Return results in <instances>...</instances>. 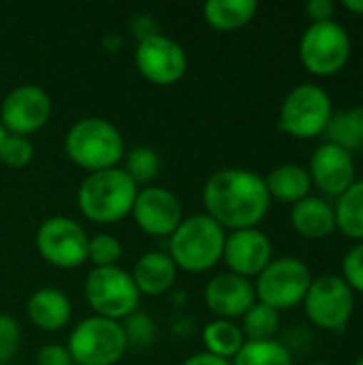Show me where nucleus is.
Wrapping results in <instances>:
<instances>
[{
    "label": "nucleus",
    "mask_w": 363,
    "mask_h": 365,
    "mask_svg": "<svg viewBox=\"0 0 363 365\" xmlns=\"http://www.w3.org/2000/svg\"><path fill=\"white\" fill-rule=\"evenodd\" d=\"M351 58V36L336 19L310 24L300 38V60L317 77L340 73Z\"/></svg>",
    "instance_id": "9"
},
{
    "label": "nucleus",
    "mask_w": 363,
    "mask_h": 365,
    "mask_svg": "<svg viewBox=\"0 0 363 365\" xmlns=\"http://www.w3.org/2000/svg\"><path fill=\"white\" fill-rule=\"evenodd\" d=\"M263 180H265L270 199H278L291 205L310 197V190H312V180L308 175V169L295 163H285V165L274 167Z\"/></svg>",
    "instance_id": "21"
},
{
    "label": "nucleus",
    "mask_w": 363,
    "mask_h": 365,
    "mask_svg": "<svg viewBox=\"0 0 363 365\" xmlns=\"http://www.w3.org/2000/svg\"><path fill=\"white\" fill-rule=\"evenodd\" d=\"M21 342V329L9 314H0V365L13 359Z\"/></svg>",
    "instance_id": "33"
},
{
    "label": "nucleus",
    "mask_w": 363,
    "mask_h": 365,
    "mask_svg": "<svg viewBox=\"0 0 363 365\" xmlns=\"http://www.w3.org/2000/svg\"><path fill=\"white\" fill-rule=\"evenodd\" d=\"M257 302L255 284L237 274H218L205 287V304L216 319H242Z\"/></svg>",
    "instance_id": "17"
},
{
    "label": "nucleus",
    "mask_w": 363,
    "mask_h": 365,
    "mask_svg": "<svg viewBox=\"0 0 363 365\" xmlns=\"http://www.w3.org/2000/svg\"><path fill=\"white\" fill-rule=\"evenodd\" d=\"M304 310L312 325L325 331H344L355 312V293L342 280V276H319L312 280Z\"/></svg>",
    "instance_id": "10"
},
{
    "label": "nucleus",
    "mask_w": 363,
    "mask_h": 365,
    "mask_svg": "<svg viewBox=\"0 0 363 365\" xmlns=\"http://www.w3.org/2000/svg\"><path fill=\"white\" fill-rule=\"evenodd\" d=\"M308 175L312 180V186L338 199L357 180V167L351 152L325 141L315 150Z\"/></svg>",
    "instance_id": "16"
},
{
    "label": "nucleus",
    "mask_w": 363,
    "mask_h": 365,
    "mask_svg": "<svg viewBox=\"0 0 363 365\" xmlns=\"http://www.w3.org/2000/svg\"><path fill=\"white\" fill-rule=\"evenodd\" d=\"M73 365H77V364H73Z\"/></svg>",
    "instance_id": "41"
},
{
    "label": "nucleus",
    "mask_w": 363,
    "mask_h": 365,
    "mask_svg": "<svg viewBox=\"0 0 363 365\" xmlns=\"http://www.w3.org/2000/svg\"><path fill=\"white\" fill-rule=\"evenodd\" d=\"M139 186L122 167L94 171L83 178L77 190L79 212L96 225H113L131 214Z\"/></svg>",
    "instance_id": "2"
},
{
    "label": "nucleus",
    "mask_w": 363,
    "mask_h": 365,
    "mask_svg": "<svg viewBox=\"0 0 363 365\" xmlns=\"http://www.w3.org/2000/svg\"><path fill=\"white\" fill-rule=\"evenodd\" d=\"M32 158H34V143L28 137L6 133L0 145V163L11 169H24L32 163Z\"/></svg>",
    "instance_id": "30"
},
{
    "label": "nucleus",
    "mask_w": 363,
    "mask_h": 365,
    "mask_svg": "<svg viewBox=\"0 0 363 365\" xmlns=\"http://www.w3.org/2000/svg\"><path fill=\"white\" fill-rule=\"evenodd\" d=\"M88 233L68 216H49L36 229V250L53 267L73 269L88 261Z\"/></svg>",
    "instance_id": "11"
},
{
    "label": "nucleus",
    "mask_w": 363,
    "mask_h": 365,
    "mask_svg": "<svg viewBox=\"0 0 363 365\" xmlns=\"http://www.w3.org/2000/svg\"><path fill=\"white\" fill-rule=\"evenodd\" d=\"M342 280L353 293L363 295V242L355 244L342 259Z\"/></svg>",
    "instance_id": "32"
},
{
    "label": "nucleus",
    "mask_w": 363,
    "mask_h": 365,
    "mask_svg": "<svg viewBox=\"0 0 363 365\" xmlns=\"http://www.w3.org/2000/svg\"><path fill=\"white\" fill-rule=\"evenodd\" d=\"M306 13L312 24H323V21H334L336 4L332 0H310L306 4Z\"/></svg>",
    "instance_id": "35"
},
{
    "label": "nucleus",
    "mask_w": 363,
    "mask_h": 365,
    "mask_svg": "<svg viewBox=\"0 0 363 365\" xmlns=\"http://www.w3.org/2000/svg\"><path fill=\"white\" fill-rule=\"evenodd\" d=\"M308 365H329V364H323V361H315V364H308Z\"/></svg>",
    "instance_id": "40"
},
{
    "label": "nucleus",
    "mask_w": 363,
    "mask_h": 365,
    "mask_svg": "<svg viewBox=\"0 0 363 365\" xmlns=\"http://www.w3.org/2000/svg\"><path fill=\"white\" fill-rule=\"evenodd\" d=\"M310 267L295 257L272 259V263L257 276V302L274 308L276 312L300 306L312 284Z\"/></svg>",
    "instance_id": "8"
},
{
    "label": "nucleus",
    "mask_w": 363,
    "mask_h": 365,
    "mask_svg": "<svg viewBox=\"0 0 363 365\" xmlns=\"http://www.w3.org/2000/svg\"><path fill=\"white\" fill-rule=\"evenodd\" d=\"M291 227L306 240H325L336 231L334 205L323 197H306L291 207Z\"/></svg>",
    "instance_id": "19"
},
{
    "label": "nucleus",
    "mask_w": 363,
    "mask_h": 365,
    "mask_svg": "<svg viewBox=\"0 0 363 365\" xmlns=\"http://www.w3.org/2000/svg\"><path fill=\"white\" fill-rule=\"evenodd\" d=\"M122 329L126 334V342L135 344V346H148L154 340V334H156L154 321L148 314L139 312V310L133 312L128 319H124Z\"/></svg>",
    "instance_id": "31"
},
{
    "label": "nucleus",
    "mask_w": 363,
    "mask_h": 365,
    "mask_svg": "<svg viewBox=\"0 0 363 365\" xmlns=\"http://www.w3.org/2000/svg\"><path fill=\"white\" fill-rule=\"evenodd\" d=\"M26 312L30 323L41 331H60L62 327L68 325L73 306L71 299L60 289L45 287L30 295Z\"/></svg>",
    "instance_id": "20"
},
{
    "label": "nucleus",
    "mask_w": 363,
    "mask_h": 365,
    "mask_svg": "<svg viewBox=\"0 0 363 365\" xmlns=\"http://www.w3.org/2000/svg\"><path fill=\"white\" fill-rule=\"evenodd\" d=\"M257 11L255 0H210L203 4V19L216 30L231 32L250 24Z\"/></svg>",
    "instance_id": "22"
},
{
    "label": "nucleus",
    "mask_w": 363,
    "mask_h": 365,
    "mask_svg": "<svg viewBox=\"0 0 363 365\" xmlns=\"http://www.w3.org/2000/svg\"><path fill=\"white\" fill-rule=\"evenodd\" d=\"M182 365H233L229 359H220V357H214V355H210V353H197V355H193V357H188L186 361Z\"/></svg>",
    "instance_id": "36"
},
{
    "label": "nucleus",
    "mask_w": 363,
    "mask_h": 365,
    "mask_svg": "<svg viewBox=\"0 0 363 365\" xmlns=\"http://www.w3.org/2000/svg\"><path fill=\"white\" fill-rule=\"evenodd\" d=\"M126 156V165L124 171L131 175V180L139 186V184H150L158 171H160V156L154 148L148 145H137L133 148Z\"/></svg>",
    "instance_id": "28"
},
{
    "label": "nucleus",
    "mask_w": 363,
    "mask_h": 365,
    "mask_svg": "<svg viewBox=\"0 0 363 365\" xmlns=\"http://www.w3.org/2000/svg\"><path fill=\"white\" fill-rule=\"evenodd\" d=\"M342 6H344L347 11L355 13V15H363V0H344Z\"/></svg>",
    "instance_id": "37"
},
{
    "label": "nucleus",
    "mask_w": 363,
    "mask_h": 365,
    "mask_svg": "<svg viewBox=\"0 0 363 365\" xmlns=\"http://www.w3.org/2000/svg\"><path fill=\"white\" fill-rule=\"evenodd\" d=\"M137 227L154 237H169L182 222L180 199L163 186H145L131 210Z\"/></svg>",
    "instance_id": "14"
},
{
    "label": "nucleus",
    "mask_w": 363,
    "mask_h": 365,
    "mask_svg": "<svg viewBox=\"0 0 363 365\" xmlns=\"http://www.w3.org/2000/svg\"><path fill=\"white\" fill-rule=\"evenodd\" d=\"M64 152L71 163L90 173L118 167L126 154L122 133L109 120L96 115L81 118L68 128Z\"/></svg>",
    "instance_id": "3"
},
{
    "label": "nucleus",
    "mask_w": 363,
    "mask_h": 365,
    "mask_svg": "<svg viewBox=\"0 0 363 365\" xmlns=\"http://www.w3.org/2000/svg\"><path fill=\"white\" fill-rule=\"evenodd\" d=\"M36 365H73V357L62 344H45L36 353Z\"/></svg>",
    "instance_id": "34"
},
{
    "label": "nucleus",
    "mask_w": 363,
    "mask_h": 365,
    "mask_svg": "<svg viewBox=\"0 0 363 365\" xmlns=\"http://www.w3.org/2000/svg\"><path fill=\"white\" fill-rule=\"evenodd\" d=\"M325 139L353 154V150L363 148V105L353 109L336 111L325 128Z\"/></svg>",
    "instance_id": "24"
},
{
    "label": "nucleus",
    "mask_w": 363,
    "mask_h": 365,
    "mask_svg": "<svg viewBox=\"0 0 363 365\" xmlns=\"http://www.w3.org/2000/svg\"><path fill=\"white\" fill-rule=\"evenodd\" d=\"M233 365H293L289 349L278 340L244 342L240 353L231 359Z\"/></svg>",
    "instance_id": "27"
},
{
    "label": "nucleus",
    "mask_w": 363,
    "mask_h": 365,
    "mask_svg": "<svg viewBox=\"0 0 363 365\" xmlns=\"http://www.w3.org/2000/svg\"><path fill=\"white\" fill-rule=\"evenodd\" d=\"M272 242L259 229H240L231 231L225 240L223 261L231 274L242 278H257L272 263Z\"/></svg>",
    "instance_id": "15"
},
{
    "label": "nucleus",
    "mask_w": 363,
    "mask_h": 365,
    "mask_svg": "<svg viewBox=\"0 0 363 365\" xmlns=\"http://www.w3.org/2000/svg\"><path fill=\"white\" fill-rule=\"evenodd\" d=\"M242 334L246 342H263V340H276L278 327H280V312L274 308L255 302V306L242 317Z\"/></svg>",
    "instance_id": "26"
},
{
    "label": "nucleus",
    "mask_w": 363,
    "mask_h": 365,
    "mask_svg": "<svg viewBox=\"0 0 363 365\" xmlns=\"http://www.w3.org/2000/svg\"><path fill=\"white\" fill-rule=\"evenodd\" d=\"M227 233L208 214L182 218L180 227L169 235V257L178 269L203 274L223 261Z\"/></svg>",
    "instance_id": "4"
},
{
    "label": "nucleus",
    "mask_w": 363,
    "mask_h": 365,
    "mask_svg": "<svg viewBox=\"0 0 363 365\" xmlns=\"http://www.w3.org/2000/svg\"><path fill=\"white\" fill-rule=\"evenodd\" d=\"M51 118L49 94L34 83L13 88L0 105V124L9 135L28 137L39 133Z\"/></svg>",
    "instance_id": "13"
},
{
    "label": "nucleus",
    "mask_w": 363,
    "mask_h": 365,
    "mask_svg": "<svg viewBox=\"0 0 363 365\" xmlns=\"http://www.w3.org/2000/svg\"><path fill=\"white\" fill-rule=\"evenodd\" d=\"M68 353L77 365H116L126 353L128 342L122 323L103 317H88L68 336Z\"/></svg>",
    "instance_id": "6"
},
{
    "label": "nucleus",
    "mask_w": 363,
    "mask_h": 365,
    "mask_svg": "<svg viewBox=\"0 0 363 365\" xmlns=\"http://www.w3.org/2000/svg\"><path fill=\"white\" fill-rule=\"evenodd\" d=\"M131 276L139 295L158 297V295H165L175 284L178 267L167 252L150 250L143 257H139Z\"/></svg>",
    "instance_id": "18"
},
{
    "label": "nucleus",
    "mask_w": 363,
    "mask_h": 365,
    "mask_svg": "<svg viewBox=\"0 0 363 365\" xmlns=\"http://www.w3.org/2000/svg\"><path fill=\"white\" fill-rule=\"evenodd\" d=\"M334 115V103L325 88L317 83L295 86L282 101L278 126L293 139H315L325 133Z\"/></svg>",
    "instance_id": "5"
},
{
    "label": "nucleus",
    "mask_w": 363,
    "mask_h": 365,
    "mask_svg": "<svg viewBox=\"0 0 363 365\" xmlns=\"http://www.w3.org/2000/svg\"><path fill=\"white\" fill-rule=\"evenodd\" d=\"M353 365H363V355H362V357H357V361H355Z\"/></svg>",
    "instance_id": "39"
},
{
    "label": "nucleus",
    "mask_w": 363,
    "mask_h": 365,
    "mask_svg": "<svg viewBox=\"0 0 363 365\" xmlns=\"http://www.w3.org/2000/svg\"><path fill=\"white\" fill-rule=\"evenodd\" d=\"M201 340H203L205 353L220 357V359H229V361L240 353V349L246 342L242 327L235 321H227V319H216L208 323L201 331Z\"/></svg>",
    "instance_id": "23"
},
{
    "label": "nucleus",
    "mask_w": 363,
    "mask_h": 365,
    "mask_svg": "<svg viewBox=\"0 0 363 365\" xmlns=\"http://www.w3.org/2000/svg\"><path fill=\"white\" fill-rule=\"evenodd\" d=\"M135 66L150 83L173 86L186 75L188 58L178 41L158 32H150L143 34L135 47Z\"/></svg>",
    "instance_id": "12"
},
{
    "label": "nucleus",
    "mask_w": 363,
    "mask_h": 365,
    "mask_svg": "<svg viewBox=\"0 0 363 365\" xmlns=\"http://www.w3.org/2000/svg\"><path fill=\"white\" fill-rule=\"evenodd\" d=\"M4 137H6V130H4V126L0 124V145H2V141H4Z\"/></svg>",
    "instance_id": "38"
},
{
    "label": "nucleus",
    "mask_w": 363,
    "mask_h": 365,
    "mask_svg": "<svg viewBox=\"0 0 363 365\" xmlns=\"http://www.w3.org/2000/svg\"><path fill=\"white\" fill-rule=\"evenodd\" d=\"M270 203L265 180L250 169H218L203 186L205 214L225 231L259 227L270 212Z\"/></svg>",
    "instance_id": "1"
},
{
    "label": "nucleus",
    "mask_w": 363,
    "mask_h": 365,
    "mask_svg": "<svg viewBox=\"0 0 363 365\" xmlns=\"http://www.w3.org/2000/svg\"><path fill=\"white\" fill-rule=\"evenodd\" d=\"M86 299L96 317L109 321H124L139 310V291L133 276L122 267H92L83 284Z\"/></svg>",
    "instance_id": "7"
},
{
    "label": "nucleus",
    "mask_w": 363,
    "mask_h": 365,
    "mask_svg": "<svg viewBox=\"0 0 363 365\" xmlns=\"http://www.w3.org/2000/svg\"><path fill=\"white\" fill-rule=\"evenodd\" d=\"M336 229L347 237L363 242V180H355L336 201Z\"/></svg>",
    "instance_id": "25"
},
{
    "label": "nucleus",
    "mask_w": 363,
    "mask_h": 365,
    "mask_svg": "<svg viewBox=\"0 0 363 365\" xmlns=\"http://www.w3.org/2000/svg\"><path fill=\"white\" fill-rule=\"evenodd\" d=\"M122 257V244L111 233H96L88 240V261L94 267H113Z\"/></svg>",
    "instance_id": "29"
}]
</instances>
